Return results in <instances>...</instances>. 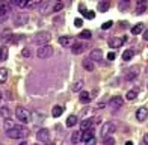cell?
<instances>
[{"label": "cell", "instance_id": "d6986e66", "mask_svg": "<svg viewBox=\"0 0 148 145\" xmlns=\"http://www.w3.org/2000/svg\"><path fill=\"white\" fill-rule=\"evenodd\" d=\"M82 65H83V68H85L86 71H89V72L95 70V67H94V62L91 61V59H83Z\"/></svg>", "mask_w": 148, "mask_h": 145}, {"label": "cell", "instance_id": "cb8c5ba5", "mask_svg": "<svg viewBox=\"0 0 148 145\" xmlns=\"http://www.w3.org/2000/svg\"><path fill=\"white\" fill-rule=\"evenodd\" d=\"M110 9V3L109 2H98V11L100 12H107Z\"/></svg>", "mask_w": 148, "mask_h": 145}, {"label": "cell", "instance_id": "7a4b0ae2", "mask_svg": "<svg viewBox=\"0 0 148 145\" xmlns=\"http://www.w3.org/2000/svg\"><path fill=\"white\" fill-rule=\"evenodd\" d=\"M50 39H51V35L49 34V32H38V34L33 36L32 41L41 47V45H47V44H49Z\"/></svg>", "mask_w": 148, "mask_h": 145}, {"label": "cell", "instance_id": "f5cc1de1", "mask_svg": "<svg viewBox=\"0 0 148 145\" xmlns=\"http://www.w3.org/2000/svg\"><path fill=\"white\" fill-rule=\"evenodd\" d=\"M35 145H38V144H35Z\"/></svg>", "mask_w": 148, "mask_h": 145}, {"label": "cell", "instance_id": "d590c367", "mask_svg": "<svg viewBox=\"0 0 148 145\" xmlns=\"http://www.w3.org/2000/svg\"><path fill=\"white\" fill-rule=\"evenodd\" d=\"M104 145H115V139H113L112 136L106 137V139H104Z\"/></svg>", "mask_w": 148, "mask_h": 145}, {"label": "cell", "instance_id": "f6af8a7d", "mask_svg": "<svg viewBox=\"0 0 148 145\" xmlns=\"http://www.w3.org/2000/svg\"><path fill=\"white\" fill-rule=\"evenodd\" d=\"M144 39H145V41H148V29L144 32Z\"/></svg>", "mask_w": 148, "mask_h": 145}, {"label": "cell", "instance_id": "e0dca14e", "mask_svg": "<svg viewBox=\"0 0 148 145\" xmlns=\"http://www.w3.org/2000/svg\"><path fill=\"white\" fill-rule=\"evenodd\" d=\"M94 137V127L89 129V130H86V131H82V141L86 144L89 139H92Z\"/></svg>", "mask_w": 148, "mask_h": 145}, {"label": "cell", "instance_id": "7dc6e473", "mask_svg": "<svg viewBox=\"0 0 148 145\" xmlns=\"http://www.w3.org/2000/svg\"><path fill=\"white\" fill-rule=\"evenodd\" d=\"M144 142H145V145H148V135L144 136Z\"/></svg>", "mask_w": 148, "mask_h": 145}, {"label": "cell", "instance_id": "bcb514c9", "mask_svg": "<svg viewBox=\"0 0 148 145\" xmlns=\"http://www.w3.org/2000/svg\"><path fill=\"white\" fill-rule=\"evenodd\" d=\"M104 106H106V104H104V103H100V104H98V106H97V107H98V109H104Z\"/></svg>", "mask_w": 148, "mask_h": 145}, {"label": "cell", "instance_id": "83f0119b", "mask_svg": "<svg viewBox=\"0 0 148 145\" xmlns=\"http://www.w3.org/2000/svg\"><path fill=\"white\" fill-rule=\"evenodd\" d=\"M6 80H8V70L0 68V83H5Z\"/></svg>", "mask_w": 148, "mask_h": 145}, {"label": "cell", "instance_id": "f1b7e54d", "mask_svg": "<svg viewBox=\"0 0 148 145\" xmlns=\"http://www.w3.org/2000/svg\"><path fill=\"white\" fill-rule=\"evenodd\" d=\"M138 94H139V89H130L127 92V100H134L138 97Z\"/></svg>", "mask_w": 148, "mask_h": 145}, {"label": "cell", "instance_id": "9a60e30c", "mask_svg": "<svg viewBox=\"0 0 148 145\" xmlns=\"http://www.w3.org/2000/svg\"><path fill=\"white\" fill-rule=\"evenodd\" d=\"M147 6H148V3L147 2H144V0H139V2H136V14H144V12L147 11Z\"/></svg>", "mask_w": 148, "mask_h": 145}, {"label": "cell", "instance_id": "5b68a950", "mask_svg": "<svg viewBox=\"0 0 148 145\" xmlns=\"http://www.w3.org/2000/svg\"><path fill=\"white\" fill-rule=\"evenodd\" d=\"M53 53V49H51V45H41V47H38L36 50V56L39 59H47V57H50Z\"/></svg>", "mask_w": 148, "mask_h": 145}, {"label": "cell", "instance_id": "277c9868", "mask_svg": "<svg viewBox=\"0 0 148 145\" xmlns=\"http://www.w3.org/2000/svg\"><path fill=\"white\" fill-rule=\"evenodd\" d=\"M115 131H116V126H115V124L110 122V121H109V122H104L103 127H101V136L106 139V137L112 136L113 133H115Z\"/></svg>", "mask_w": 148, "mask_h": 145}, {"label": "cell", "instance_id": "f546056e", "mask_svg": "<svg viewBox=\"0 0 148 145\" xmlns=\"http://www.w3.org/2000/svg\"><path fill=\"white\" fill-rule=\"evenodd\" d=\"M83 85H85V82L82 80V79H80V80H77L76 83L73 85V91H74V92H77V91H82V88H83Z\"/></svg>", "mask_w": 148, "mask_h": 145}, {"label": "cell", "instance_id": "ffe728a7", "mask_svg": "<svg viewBox=\"0 0 148 145\" xmlns=\"http://www.w3.org/2000/svg\"><path fill=\"white\" fill-rule=\"evenodd\" d=\"M144 29H145V26L142 23H138V24H134L132 27V34L133 35H139V34H142V32H144Z\"/></svg>", "mask_w": 148, "mask_h": 145}, {"label": "cell", "instance_id": "603a6c76", "mask_svg": "<svg viewBox=\"0 0 148 145\" xmlns=\"http://www.w3.org/2000/svg\"><path fill=\"white\" fill-rule=\"evenodd\" d=\"M77 120L79 118L76 115H70L68 118H66V127H74L77 124Z\"/></svg>", "mask_w": 148, "mask_h": 145}, {"label": "cell", "instance_id": "f907efd6", "mask_svg": "<svg viewBox=\"0 0 148 145\" xmlns=\"http://www.w3.org/2000/svg\"><path fill=\"white\" fill-rule=\"evenodd\" d=\"M0 100H2V91H0Z\"/></svg>", "mask_w": 148, "mask_h": 145}, {"label": "cell", "instance_id": "681fc988", "mask_svg": "<svg viewBox=\"0 0 148 145\" xmlns=\"http://www.w3.org/2000/svg\"><path fill=\"white\" fill-rule=\"evenodd\" d=\"M18 145H29L27 142H21V144H18Z\"/></svg>", "mask_w": 148, "mask_h": 145}, {"label": "cell", "instance_id": "b9f144b4", "mask_svg": "<svg viewBox=\"0 0 148 145\" xmlns=\"http://www.w3.org/2000/svg\"><path fill=\"white\" fill-rule=\"evenodd\" d=\"M107 59H109V61H113V59H115V53H113V51H109V53H107Z\"/></svg>", "mask_w": 148, "mask_h": 145}, {"label": "cell", "instance_id": "30bf717a", "mask_svg": "<svg viewBox=\"0 0 148 145\" xmlns=\"http://www.w3.org/2000/svg\"><path fill=\"white\" fill-rule=\"evenodd\" d=\"M109 106L113 107V109H118L123 106V97L121 95H115V97H112L110 100H109Z\"/></svg>", "mask_w": 148, "mask_h": 145}, {"label": "cell", "instance_id": "3957f363", "mask_svg": "<svg viewBox=\"0 0 148 145\" xmlns=\"http://www.w3.org/2000/svg\"><path fill=\"white\" fill-rule=\"evenodd\" d=\"M15 116H17V120L21 121V122H29L30 121V112L23 106H18L15 109Z\"/></svg>", "mask_w": 148, "mask_h": 145}, {"label": "cell", "instance_id": "7402d4cb", "mask_svg": "<svg viewBox=\"0 0 148 145\" xmlns=\"http://www.w3.org/2000/svg\"><path fill=\"white\" fill-rule=\"evenodd\" d=\"M64 110H65V107H64V106H59V104H58V106H55V107L51 109V115L55 116V118H58V116H60V115L64 114Z\"/></svg>", "mask_w": 148, "mask_h": 145}, {"label": "cell", "instance_id": "484cf974", "mask_svg": "<svg viewBox=\"0 0 148 145\" xmlns=\"http://www.w3.org/2000/svg\"><path fill=\"white\" fill-rule=\"evenodd\" d=\"M8 55H9V51H8V47H0V61H6L8 59Z\"/></svg>", "mask_w": 148, "mask_h": 145}, {"label": "cell", "instance_id": "1f68e13d", "mask_svg": "<svg viewBox=\"0 0 148 145\" xmlns=\"http://www.w3.org/2000/svg\"><path fill=\"white\" fill-rule=\"evenodd\" d=\"M82 39H91V36H92V34H91V30H82L80 32V35H79Z\"/></svg>", "mask_w": 148, "mask_h": 145}, {"label": "cell", "instance_id": "4dcf8cb0", "mask_svg": "<svg viewBox=\"0 0 148 145\" xmlns=\"http://www.w3.org/2000/svg\"><path fill=\"white\" fill-rule=\"evenodd\" d=\"M134 56L133 53V50H125L124 53H123V61H130V59Z\"/></svg>", "mask_w": 148, "mask_h": 145}, {"label": "cell", "instance_id": "4316f807", "mask_svg": "<svg viewBox=\"0 0 148 145\" xmlns=\"http://www.w3.org/2000/svg\"><path fill=\"white\" fill-rule=\"evenodd\" d=\"M0 115H2V118H5V120H9L11 118V110L8 107H0Z\"/></svg>", "mask_w": 148, "mask_h": 145}, {"label": "cell", "instance_id": "44dd1931", "mask_svg": "<svg viewBox=\"0 0 148 145\" xmlns=\"http://www.w3.org/2000/svg\"><path fill=\"white\" fill-rule=\"evenodd\" d=\"M59 44L62 45V47H68V45H71L73 44V38H68V36H60L59 39Z\"/></svg>", "mask_w": 148, "mask_h": 145}, {"label": "cell", "instance_id": "816d5d0a", "mask_svg": "<svg viewBox=\"0 0 148 145\" xmlns=\"http://www.w3.org/2000/svg\"><path fill=\"white\" fill-rule=\"evenodd\" d=\"M45 145H50V144H45Z\"/></svg>", "mask_w": 148, "mask_h": 145}, {"label": "cell", "instance_id": "9c48e42d", "mask_svg": "<svg viewBox=\"0 0 148 145\" xmlns=\"http://www.w3.org/2000/svg\"><path fill=\"white\" fill-rule=\"evenodd\" d=\"M86 47H88V45H86L85 42H74V45L71 47V51L74 55H80L86 50Z\"/></svg>", "mask_w": 148, "mask_h": 145}, {"label": "cell", "instance_id": "7c38bea8", "mask_svg": "<svg viewBox=\"0 0 148 145\" xmlns=\"http://www.w3.org/2000/svg\"><path fill=\"white\" fill-rule=\"evenodd\" d=\"M89 59L92 62H100L103 59V51L100 50V49H95V50H92L91 51V56H89Z\"/></svg>", "mask_w": 148, "mask_h": 145}, {"label": "cell", "instance_id": "ac0fdd59", "mask_svg": "<svg viewBox=\"0 0 148 145\" xmlns=\"http://www.w3.org/2000/svg\"><path fill=\"white\" fill-rule=\"evenodd\" d=\"M92 124H94L92 120H83L80 122V131H86V130L92 129Z\"/></svg>", "mask_w": 148, "mask_h": 145}, {"label": "cell", "instance_id": "ab89813d", "mask_svg": "<svg viewBox=\"0 0 148 145\" xmlns=\"http://www.w3.org/2000/svg\"><path fill=\"white\" fill-rule=\"evenodd\" d=\"M42 14H47L49 12V3H42V9H41Z\"/></svg>", "mask_w": 148, "mask_h": 145}, {"label": "cell", "instance_id": "c3c4849f", "mask_svg": "<svg viewBox=\"0 0 148 145\" xmlns=\"http://www.w3.org/2000/svg\"><path fill=\"white\" fill-rule=\"evenodd\" d=\"M125 145H133V142H132V141H127V142H125Z\"/></svg>", "mask_w": 148, "mask_h": 145}, {"label": "cell", "instance_id": "8fae6325", "mask_svg": "<svg viewBox=\"0 0 148 145\" xmlns=\"http://www.w3.org/2000/svg\"><path fill=\"white\" fill-rule=\"evenodd\" d=\"M27 21H29V17L26 15V14H17V15L14 17L15 26H23V24H26Z\"/></svg>", "mask_w": 148, "mask_h": 145}, {"label": "cell", "instance_id": "6da1fadb", "mask_svg": "<svg viewBox=\"0 0 148 145\" xmlns=\"http://www.w3.org/2000/svg\"><path fill=\"white\" fill-rule=\"evenodd\" d=\"M27 135H29L27 127L20 126V124H15L12 129H9L8 131H6V136L11 137V139H23V137H26Z\"/></svg>", "mask_w": 148, "mask_h": 145}, {"label": "cell", "instance_id": "ba28073f", "mask_svg": "<svg viewBox=\"0 0 148 145\" xmlns=\"http://www.w3.org/2000/svg\"><path fill=\"white\" fill-rule=\"evenodd\" d=\"M138 74H139V68L138 67H133V68H129L125 71V80H129V82H132V80H134V79L138 77Z\"/></svg>", "mask_w": 148, "mask_h": 145}, {"label": "cell", "instance_id": "74e56055", "mask_svg": "<svg viewBox=\"0 0 148 145\" xmlns=\"http://www.w3.org/2000/svg\"><path fill=\"white\" fill-rule=\"evenodd\" d=\"M82 24H83L82 18H76V20H74V26H76V27H82Z\"/></svg>", "mask_w": 148, "mask_h": 145}, {"label": "cell", "instance_id": "2e32d148", "mask_svg": "<svg viewBox=\"0 0 148 145\" xmlns=\"http://www.w3.org/2000/svg\"><path fill=\"white\" fill-rule=\"evenodd\" d=\"M91 98H92V95L89 94L88 91H82V92H80V97H79L80 103L86 104V103H89V101H91Z\"/></svg>", "mask_w": 148, "mask_h": 145}, {"label": "cell", "instance_id": "8992f818", "mask_svg": "<svg viewBox=\"0 0 148 145\" xmlns=\"http://www.w3.org/2000/svg\"><path fill=\"white\" fill-rule=\"evenodd\" d=\"M11 5H14L12 2H0V20H5L8 17L11 11Z\"/></svg>", "mask_w": 148, "mask_h": 145}, {"label": "cell", "instance_id": "8d00e7d4", "mask_svg": "<svg viewBox=\"0 0 148 145\" xmlns=\"http://www.w3.org/2000/svg\"><path fill=\"white\" fill-rule=\"evenodd\" d=\"M39 5H41V2H36L35 0V2H29L27 3V8H36V6H39Z\"/></svg>", "mask_w": 148, "mask_h": 145}, {"label": "cell", "instance_id": "f35d334b", "mask_svg": "<svg viewBox=\"0 0 148 145\" xmlns=\"http://www.w3.org/2000/svg\"><path fill=\"white\" fill-rule=\"evenodd\" d=\"M21 55H23L24 57H29V56H30V50H29V49H23V50H21Z\"/></svg>", "mask_w": 148, "mask_h": 145}, {"label": "cell", "instance_id": "836d02e7", "mask_svg": "<svg viewBox=\"0 0 148 145\" xmlns=\"http://www.w3.org/2000/svg\"><path fill=\"white\" fill-rule=\"evenodd\" d=\"M62 9H64V3L62 2H58V3H55V6H53V11H55V12H59Z\"/></svg>", "mask_w": 148, "mask_h": 145}, {"label": "cell", "instance_id": "60d3db41", "mask_svg": "<svg viewBox=\"0 0 148 145\" xmlns=\"http://www.w3.org/2000/svg\"><path fill=\"white\" fill-rule=\"evenodd\" d=\"M101 27H103L104 30H106V29H109V27H112V21H106V23L101 26Z\"/></svg>", "mask_w": 148, "mask_h": 145}, {"label": "cell", "instance_id": "ee69618b", "mask_svg": "<svg viewBox=\"0 0 148 145\" xmlns=\"http://www.w3.org/2000/svg\"><path fill=\"white\" fill-rule=\"evenodd\" d=\"M85 145H95V137H92V139H89V141L86 142Z\"/></svg>", "mask_w": 148, "mask_h": 145}, {"label": "cell", "instance_id": "52a82bcc", "mask_svg": "<svg viewBox=\"0 0 148 145\" xmlns=\"http://www.w3.org/2000/svg\"><path fill=\"white\" fill-rule=\"evenodd\" d=\"M36 139L41 141V142H49V139H50V131L47 130V129H39V130L36 131Z\"/></svg>", "mask_w": 148, "mask_h": 145}, {"label": "cell", "instance_id": "e575fe53", "mask_svg": "<svg viewBox=\"0 0 148 145\" xmlns=\"http://www.w3.org/2000/svg\"><path fill=\"white\" fill-rule=\"evenodd\" d=\"M14 126H15V124L11 121V118H9V120H5V129H6V131H8L9 129H12Z\"/></svg>", "mask_w": 148, "mask_h": 145}, {"label": "cell", "instance_id": "d6a6232c", "mask_svg": "<svg viewBox=\"0 0 148 145\" xmlns=\"http://www.w3.org/2000/svg\"><path fill=\"white\" fill-rule=\"evenodd\" d=\"M14 5H17V6H20V8H27V0H15V2H12Z\"/></svg>", "mask_w": 148, "mask_h": 145}, {"label": "cell", "instance_id": "4fadbf2b", "mask_svg": "<svg viewBox=\"0 0 148 145\" xmlns=\"http://www.w3.org/2000/svg\"><path fill=\"white\" fill-rule=\"evenodd\" d=\"M147 116H148V109L147 107H139L136 110V118H138V121H145L147 120Z\"/></svg>", "mask_w": 148, "mask_h": 145}, {"label": "cell", "instance_id": "db71d44e", "mask_svg": "<svg viewBox=\"0 0 148 145\" xmlns=\"http://www.w3.org/2000/svg\"><path fill=\"white\" fill-rule=\"evenodd\" d=\"M0 145H2V144H0Z\"/></svg>", "mask_w": 148, "mask_h": 145}, {"label": "cell", "instance_id": "d4e9b609", "mask_svg": "<svg viewBox=\"0 0 148 145\" xmlns=\"http://www.w3.org/2000/svg\"><path fill=\"white\" fill-rule=\"evenodd\" d=\"M80 141H82V131H74V133L71 135V142L79 144Z\"/></svg>", "mask_w": 148, "mask_h": 145}, {"label": "cell", "instance_id": "7bdbcfd3", "mask_svg": "<svg viewBox=\"0 0 148 145\" xmlns=\"http://www.w3.org/2000/svg\"><path fill=\"white\" fill-rule=\"evenodd\" d=\"M127 6H129V3H127V2H124V3L121 2V3H119V9H125Z\"/></svg>", "mask_w": 148, "mask_h": 145}, {"label": "cell", "instance_id": "5bb4252c", "mask_svg": "<svg viewBox=\"0 0 148 145\" xmlns=\"http://www.w3.org/2000/svg\"><path fill=\"white\" fill-rule=\"evenodd\" d=\"M123 44H124V39L123 38H110L109 39V47H112V49L123 47Z\"/></svg>", "mask_w": 148, "mask_h": 145}]
</instances>
